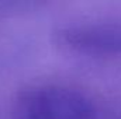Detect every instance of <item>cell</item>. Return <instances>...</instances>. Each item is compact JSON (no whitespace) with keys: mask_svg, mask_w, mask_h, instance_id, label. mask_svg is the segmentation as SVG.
Wrapping results in <instances>:
<instances>
[{"mask_svg":"<svg viewBox=\"0 0 121 119\" xmlns=\"http://www.w3.org/2000/svg\"><path fill=\"white\" fill-rule=\"evenodd\" d=\"M10 119H96V107L76 88L39 84L17 92L10 107Z\"/></svg>","mask_w":121,"mask_h":119,"instance_id":"cell-1","label":"cell"},{"mask_svg":"<svg viewBox=\"0 0 121 119\" xmlns=\"http://www.w3.org/2000/svg\"><path fill=\"white\" fill-rule=\"evenodd\" d=\"M56 44L63 51L93 59L121 62V23L75 21L63 24L55 32Z\"/></svg>","mask_w":121,"mask_h":119,"instance_id":"cell-2","label":"cell"}]
</instances>
